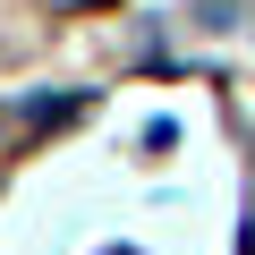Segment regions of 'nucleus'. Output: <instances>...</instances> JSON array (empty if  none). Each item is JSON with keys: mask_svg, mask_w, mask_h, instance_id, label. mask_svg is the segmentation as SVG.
<instances>
[{"mask_svg": "<svg viewBox=\"0 0 255 255\" xmlns=\"http://www.w3.org/2000/svg\"><path fill=\"white\" fill-rule=\"evenodd\" d=\"M77 111H85V94H60V102L34 94V102H17V111H0V153H17L26 136H43V128H68Z\"/></svg>", "mask_w": 255, "mask_h": 255, "instance_id": "nucleus-1", "label": "nucleus"}]
</instances>
